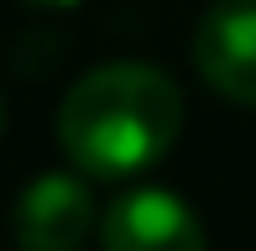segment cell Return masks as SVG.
I'll return each mask as SVG.
<instances>
[{"mask_svg":"<svg viewBox=\"0 0 256 251\" xmlns=\"http://www.w3.org/2000/svg\"><path fill=\"white\" fill-rule=\"evenodd\" d=\"M183 131V89L152 63H100L58 105V142L89 178L157 168Z\"/></svg>","mask_w":256,"mask_h":251,"instance_id":"obj_1","label":"cell"},{"mask_svg":"<svg viewBox=\"0 0 256 251\" xmlns=\"http://www.w3.org/2000/svg\"><path fill=\"white\" fill-rule=\"evenodd\" d=\"M194 63L230 105H256V0H209L194 32Z\"/></svg>","mask_w":256,"mask_h":251,"instance_id":"obj_2","label":"cell"},{"mask_svg":"<svg viewBox=\"0 0 256 251\" xmlns=\"http://www.w3.org/2000/svg\"><path fill=\"white\" fill-rule=\"evenodd\" d=\"M104 251H209L199 214L172 188H131L100 220Z\"/></svg>","mask_w":256,"mask_h":251,"instance_id":"obj_3","label":"cell"},{"mask_svg":"<svg viewBox=\"0 0 256 251\" xmlns=\"http://www.w3.org/2000/svg\"><path fill=\"white\" fill-rule=\"evenodd\" d=\"M10 225L21 251H78L94 230V194L78 173H42L21 188Z\"/></svg>","mask_w":256,"mask_h":251,"instance_id":"obj_4","label":"cell"},{"mask_svg":"<svg viewBox=\"0 0 256 251\" xmlns=\"http://www.w3.org/2000/svg\"><path fill=\"white\" fill-rule=\"evenodd\" d=\"M26 6H42V10H68V6H78V0H26Z\"/></svg>","mask_w":256,"mask_h":251,"instance_id":"obj_5","label":"cell"},{"mask_svg":"<svg viewBox=\"0 0 256 251\" xmlns=\"http://www.w3.org/2000/svg\"><path fill=\"white\" fill-rule=\"evenodd\" d=\"M0 131H6V100H0Z\"/></svg>","mask_w":256,"mask_h":251,"instance_id":"obj_6","label":"cell"}]
</instances>
